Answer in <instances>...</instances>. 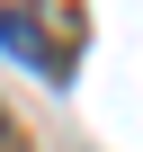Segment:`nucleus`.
<instances>
[{
	"label": "nucleus",
	"instance_id": "1",
	"mask_svg": "<svg viewBox=\"0 0 143 152\" xmlns=\"http://www.w3.org/2000/svg\"><path fill=\"white\" fill-rule=\"evenodd\" d=\"M0 45H9L18 63H36L45 81H63V72H72V63H63V45L36 27V9H0Z\"/></svg>",
	"mask_w": 143,
	"mask_h": 152
},
{
	"label": "nucleus",
	"instance_id": "2",
	"mask_svg": "<svg viewBox=\"0 0 143 152\" xmlns=\"http://www.w3.org/2000/svg\"><path fill=\"white\" fill-rule=\"evenodd\" d=\"M0 152H27V143H18V125H9V116H0Z\"/></svg>",
	"mask_w": 143,
	"mask_h": 152
}]
</instances>
